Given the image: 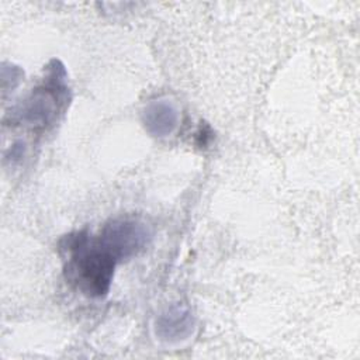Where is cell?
<instances>
[{
    "instance_id": "6da1fadb",
    "label": "cell",
    "mask_w": 360,
    "mask_h": 360,
    "mask_svg": "<svg viewBox=\"0 0 360 360\" xmlns=\"http://www.w3.org/2000/svg\"><path fill=\"white\" fill-rule=\"evenodd\" d=\"M69 248L73 250L68 267L70 278L84 294L104 295L110 288L117 259L98 242L89 248L86 236L82 235L76 236Z\"/></svg>"
},
{
    "instance_id": "277c9868",
    "label": "cell",
    "mask_w": 360,
    "mask_h": 360,
    "mask_svg": "<svg viewBox=\"0 0 360 360\" xmlns=\"http://www.w3.org/2000/svg\"><path fill=\"white\" fill-rule=\"evenodd\" d=\"M146 131L155 136L170 135L179 122V112L169 100L150 101L142 114Z\"/></svg>"
},
{
    "instance_id": "5b68a950",
    "label": "cell",
    "mask_w": 360,
    "mask_h": 360,
    "mask_svg": "<svg viewBox=\"0 0 360 360\" xmlns=\"http://www.w3.org/2000/svg\"><path fill=\"white\" fill-rule=\"evenodd\" d=\"M22 115L28 122L46 124L53 117L52 97L44 93L32 94V98L28 101Z\"/></svg>"
},
{
    "instance_id": "3957f363",
    "label": "cell",
    "mask_w": 360,
    "mask_h": 360,
    "mask_svg": "<svg viewBox=\"0 0 360 360\" xmlns=\"http://www.w3.org/2000/svg\"><path fill=\"white\" fill-rule=\"evenodd\" d=\"M193 329L194 319L191 311L181 304L172 305L156 319V335L162 340H183L191 335Z\"/></svg>"
},
{
    "instance_id": "7a4b0ae2",
    "label": "cell",
    "mask_w": 360,
    "mask_h": 360,
    "mask_svg": "<svg viewBox=\"0 0 360 360\" xmlns=\"http://www.w3.org/2000/svg\"><path fill=\"white\" fill-rule=\"evenodd\" d=\"M149 239L150 232L145 224L134 219H115L105 225L98 243L120 260L141 252Z\"/></svg>"
}]
</instances>
